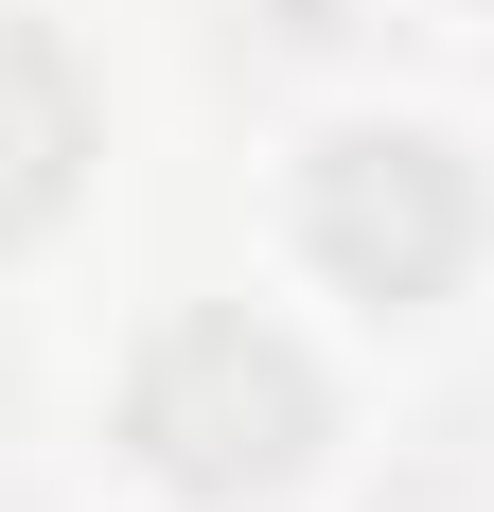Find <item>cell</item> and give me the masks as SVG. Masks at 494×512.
<instances>
[{
    "mask_svg": "<svg viewBox=\"0 0 494 512\" xmlns=\"http://www.w3.org/2000/svg\"><path fill=\"white\" fill-rule=\"evenodd\" d=\"M300 230H318V265H336L353 301H442V283H459V248H477V195H459V159H442V142L353 124V142H318Z\"/></svg>",
    "mask_w": 494,
    "mask_h": 512,
    "instance_id": "obj_2",
    "label": "cell"
},
{
    "mask_svg": "<svg viewBox=\"0 0 494 512\" xmlns=\"http://www.w3.org/2000/svg\"><path fill=\"white\" fill-rule=\"evenodd\" d=\"M71 177H89V89H71V53H53L36 18H0V248L53 230Z\"/></svg>",
    "mask_w": 494,
    "mask_h": 512,
    "instance_id": "obj_3",
    "label": "cell"
},
{
    "mask_svg": "<svg viewBox=\"0 0 494 512\" xmlns=\"http://www.w3.org/2000/svg\"><path fill=\"white\" fill-rule=\"evenodd\" d=\"M124 442H142L177 495H283L300 442H318V371L265 336V318H177L124 389Z\"/></svg>",
    "mask_w": 494,
    "mask_h": 512,
    "instance_id": "obj_1",
    "label": "cell"
}]
</instances>
